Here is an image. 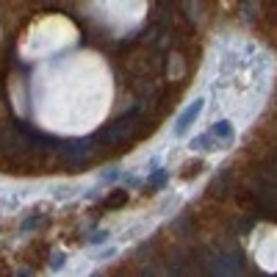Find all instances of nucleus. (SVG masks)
Returning a JSON list of instances; mask_svg holds the SVG:
<instances>
[{"label": "nucleus", "instance_id": "obj_1", "mask_svg": "<svg viewBox=\"0 0 277 277\" xmlns=\"http://www.w3.org/2000/svg\"><path fill=\"white\" fill-rule=\"evenodd\" d=\"M203 105H205V100H203V97H197V100H194V103L183 111V116H180V120H178V125H175V133H178V136H183V133L188 131V125H191V122L200 116Z\"/></svg>", "mask_w": 277, "mask_h": 277}, {"label": "nucleus", "instance_id": "obj_2", "mask_svg": "<svg viewBox=\"0 0 277 277\" xmlns=\"http://www.w3.org/2000/svg\"><path fill=\"white\" fill-rule=\"evenodd\" d=\"M214 136H222L225 141H230V139H233V125H230L227 120L216 122V125H214Z\"/></svg>", "mask_w": 277, "mask_h": 277}, {"label": "nucleus", "instance_id": "obj_3", "mask_svg": "<svg viewBox=\"0 0 277 277\" xmlns=\"http://www.w3.org/2000/svg\"><path fill=\"white\" fill-rule=\"evenodd\" d=\"M191 147H197V150H214V141H211V136H200L191 141Z\"/></svg>", "mask_w": 277, "mask_h": 277}]
</instances>
